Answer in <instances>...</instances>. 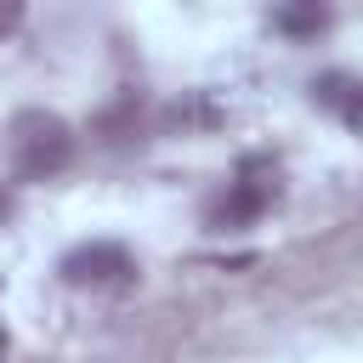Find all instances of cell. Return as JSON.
Listing matches in <instances>:
<instances>
[{
  "instance_id": "cell-6",
  "label": "cell",
  "mask_w": 363,
  "mask_h": 363,
  "mask_svg": "<svg viewBox=\"0 0 363 363\" xmlns=\"http://www.w3.org/2000/svg\"><path fill=\"white\" fill-rule=\"evenodd\" d=\"M272 28H284V34H318V28H329V11H323V6H295V11H272Z\"/></svg>"
},
{
  "instance_id": "cell-3",
  "label": "cell",
  "mask_w": 363,
  "mask_h": 363,
  "mask_svg": "<svg viewBox=\"0 0 363 363\" xmlns=\"http://www.w3.org/2000/svg\"><path fill=\"white\" fill-rule=\"evenodd\" d=\"M62 284H91V289H102V284H125L130 272H136V261H130V250L125 244H113V238H96V244H74L68 255H62Z\"/></svg>"
},
{
  "instance_id": "cell-4",
  "label": "cell",
  "mask_w": 363,
  "mask_h": 363,
  "mask_svg": "<svg viewBox=\"0 0 363 363\" xmlns=\"http://www.w3.org/2000/svg\"><path fill=\"white\" fill-rule=\"evenodd\" d=\"M312 102H318L323 113H335L346 130H357V125H363V79H357V74H346V68L318 74V79H312Z\"/></svg>"
},
{
  "instance_id": "cell-7",
  "label": "cell",
  "mask_w": 363,
  "mask_h": 363,
  "mask_svg": "<svg viewBox=\"0 0 363 363\" xmlns=\"http://www.w3.org/2000/svg\"><path fill=\"white\" fill-rule=\"evenodd\" d=\"M17 23H23V6L17 0H0V34H11Z\"/></svg>"
},
{
  "instance_id": "cell-9",
  "label": "cell",
  "mask_w": 363,
  "mask_h": 363,
  "mask_svg": "<svg viewBox=\"0 0 363 363\" xmlns=\"http://www.w3.org/2000/svg\"><path fill=\"white\" fill-rule=\"evenodd\" d=\"M6 346H11V335H6V323H0V357H6Z\"/></svg>"
},
{
  "instance_id": "cell-8",
  "label": "cell",
  "mask_w": 363,
  "mask_h": 363,
  "mask_svg": "<svg viewBox=\"0 0 363 363\" xmlns=\"http://www.w3.org/2000/svg\"><path fill=\"white\" fill-rule=\"evenodd\" d=\"M6 216H11V193L0 187V221H6Z\"/></svg>"
},
{
  "instance_id": "cell-1",
  "label": "cell",
  "mask_w": 363,
  "mask_h": 363,
  "mask_svg": "<svg viewBox=\"0 0 363 363\" xmlns=\"http://www.w3.org/2000/svg\"><path fill=\"white\" fill-rule=\"evenodd\" d=\"M6 159L23 182H45V176H62L68 159H74V130L62 113L51 108H23L11 113L6 125Z\"/></svg>"
},
{
  "instance_id": "cell-5",
  "label": "cell",
  "mask_w": 363,
  "mask_h": 363,
  "mask_svg": "<svg viewBox=\"0 0 363 363\" xmlns=\"http://www.w3.org/2000/svg\"><path fill=\"white\" fill-rule=\"evenodd\" d=\"M221 125V108L204 96V91H187L182 102H170L164 113V130H216Z\"/></svg>"
},
{
  "instance_id": "cell-2",
  "label": "cell",
  "mask_w": 363,
  "mask_h": 363,
  "mask_svg": "<svg viewBox=\"0 0 363 363\" xmlns=\"http://www.w3.org/2000/svg\"><path fill=\"white\" fill-rule=\"evenodd\" d=\"M278 193H284V187H278V164L255 153V159H244L238 176L204 204V227H210V233H238V227L261 221V216L278 204Z\"/></svg>"
}]
</instances>
